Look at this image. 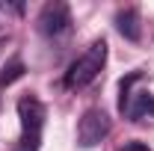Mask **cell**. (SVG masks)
<instances>
[{
	"instance_id": "6da1fadb",
	"label": "cell",
	"mask_w": 154,
	"mask_h": 151,
	"mask_svg": "<svg viewBox=\"0 0 154 151\" xmlns=\"http://www.w3.org/2000/svg\"><path fill=\"white\" fill-rule=\"evenodd\" d=\"M104 62H107V42H104V39H95V42L68 65V71L62 77L65 89H83V86H89V83L101 74Z\"/></svg>"
},
{
	"instance_id": "7a4b0ae2",
	"label": "cell",
	"mask_w": 154,
	"mask_h": 151,
	"mask_svg": "<svg viewBox=\"0 0 154 151\" xmlns=\"http://www.w3.org/2000/svg\"><path fill=\"white\" fill-rule=\"evenodd\" d=\"M107 133H110V116L101 107H92V110L83 113L80 125H77V145L80 148H95L107 139Z\"/></svg>"
},
{
	"instance_id": "3957f363",
	"label": "cell",
	"mask_w": 154,
	"mask_h": 151,
	"mask_svg": "<svg viewBox=\"0 0 154 151\" xmlns=\"http://www.w3.org/2000/svg\"><path fill=\"white\" fill-rule=\"evenodd\" d=\"M38 30H42V36H48V39L65 36L71 30V9L65 3H59V0L45 3L42 12H38Z\"/></svg>"
},
{
	"instance_id": "277c9868",
	"label": "cell",
	"mask_w": 154,
	"mask_h": 151,
	"mask_svg": "<svg viewBox=\"0 0 154 151\" xmlns=\"http://www.w3.org/2000/svg\"><path fill=\"white\" fill-rule=\"evenodd\" d=\"M45 116H48V110H45V104H42L38 98H33V95H24V98L18 101V119H21V128H24V133H42Z\"/></svg>"
},
{
	"instance_id": "5b68a950",
	"label": "cell",
	"mask_w": 154,
	"mask_h": 151,
	"mask_svg": "<svg viewBox=\"0 0 154 151\" xmlns=\"http://www.w3.org/2000/svg\"><path fill=\"white\" fill-rule=\"evenodd\" d=\"M113 21H116V30L128 39V42H139V36H142V27H139V12H136L134 6H128V9H119Z\"/></svg>"
},
{
	"instance_id": "8992f818",
	"label": "cell",
	"mask_w": 154,
	"mask_h": 151,
	"mask_svg": "<svg viewBox=\"0 0 154 151\" xmlns=\"http://www.w3.org/2000/svg\"><path fill=\"white\" fill-rule=\"evenodd\" d=\"M145 116H154V95L151 92H136L131 95V104H128V119L139 122Z\"/></svg>"
},
{
	"instance_id": "52a82bcc",
	"label": "cell",
	"mask_w": 154,
	"mask_h": 151,
	"mask_svg": "<svg viewBox=\"0 0 154 151\" xmlns=\"http://www.w3.org/2000/svg\"><path fill=\"white\" fill-rule=\"evenodd\" d=\"M142 80V71H131L128 77H122L119 80V113H128V104H131V89H134V83Z\"/></svg>"
},
{
	"instance_id": "ba28073f",
	"label": "cell",
	"mask_w": 154,
	"mask_h": 151,
	"mask_svg": "<svg viewBox=\"0 0 154 151\" xmlns=\"http://www.w3.org/2000/svg\"><path fill=\"white\" fill-rule=\"evenodd\" d=\"M24 62L21 59H15V62H9L6 68H3V74H0V86H9V83H15V80H21L24 77Z\"/></svg>"
},
{
	"instance_id": "9c48e42d",
	"label": "cell",
	"mask_w": 154,
	"mask_h": 151,
	"mask_svg": "<svg viewBox=\"0 0 154 151\" xmlns=\"http://www.w3.org/2000/svg\"><path fill=\"white\" fill-rule=\"evenodd\" d=\"M38 145H42V133H24L15 145V151H38Z\"/></svg>"
},
{
	"instance_id": "30bf717a",
	"label": "cell",
	"mask_w": 154,
	"mask_h": 151,
	"mask_svg": "<svg viewBox=\"0 0 154 151\" xmlns=\"http://www.w3.org/2000/svg\"><path fill=\"white\" fill-rule=\"evenodd\" d=\"M119 151H151V148H148L145 142H125Z\"/></svg>"
}]
</instances>
